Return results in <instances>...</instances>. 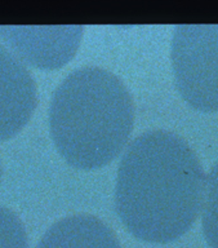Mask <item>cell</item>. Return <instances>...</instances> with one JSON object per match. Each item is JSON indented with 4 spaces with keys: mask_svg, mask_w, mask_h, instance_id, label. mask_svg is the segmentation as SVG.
<instances>
[{
    "mask_svg": "<svg viewBox=\"0 0 218 248\" xmlns=\"http://www.w3.org/2000/svg\"><path fill=\"white\" fill-rule=\"evenodd\" d=\"M205 181L198 156L181 137L168 131L145 132L121 156L115 209L136 238L169 243L198 218Z\"/></svg>",
    "mask_w": 218,
    "mask_h": 248,
    "instance_id": "cell-1",
    "label": "cell"
},
{
    "mask_svg": "<svg viewBox=\"0 0 218 248\" xmlns=\"http://www.w3.org/2000/svg\"><path fill=\"white\" fill-rule=\"evenodd\" d=\"M134 124L132 96L121 80L101 67L70 73L53 93L49 129L57 150L70 166H107L128 142Z\"/></svg>",
    "mask_w": 218,
    "mask_h": 248,
    "instance_id": "cell-2",
    "label": "cell"
},
{
    "mask_svg": "<svg viewBox=\"0 0 218 248\" xmlns=\"http://www.w3.org/2000/svg\"><path fill=\"white\" fill-rule=\"evenodd\" d=\"M172 62L183 100L199 111H218V25L175 26Z\"/></svg>",
    "mask_w": 218,
    "mask_h": 248,
    "instance_id": "cell-3",
    "label": "cell"
},
{
    "mask_svg": "<svg viewBox=\"0 0 218 248\" xmlns=\"http://www.w3.org/2000/svg\"><path fill=\"white\" fill-rule=\"evenodd\" d=\"M83 26H0V38L22 63L58 69L74 57Z\"/></svg>",
    "mask_w": 218,
    "mask_h": 248,
    "instance_id": "cell-4",
    "label": "cell"
},
{
    "mask_svg": "<svg viewBox=\"0 0 218 248\" xmlns=\"http://www.w3.org/2000/svg\"><path fill=\"white\" fill-rule=\"evenodd\" d=\"M36 108V87L26 66L0 44V141L15 137Z\"/></svg>",
    "mask_w": 218,
    "mask_h": 248,
    "instance_id": "cell-5",
    "label": "cell"
},
{
    "mask_svg": "<svg viewBox=\"0 0 218 248\" xmlns=\"http://www.w3.org/2000/svg\"><path fill=\"white\" fill-rule=\"evenodd\" d=\"M38 248H121L115 232L90 215L65 217L48 229Z\"/></svg>",
    "mask_w": 218,
    "mask_h": 248,
    "instance_id": "cell-6",
    "label": "cell"
},
{
    "mask_svg": "<svg viewBox=\"0 0 218 248\" xmlns=\"http://www.w3.org/2000/svg\"><path fill=\"white\" fill-rule=\"evenodd\" d=\"M202 209L204 236L210 248H218V163L206 177Z\"/></svg>",
    "mask_w": 218,
    "mask_h": 248,
    "instance_id": "cell-7",
    "label": "cell"
},
{
    "mask_svg": "<svg viewBox=\"0 0 218 248\" xmlns=\"http://www.w3.org/2000/svg\"><path fill=\"white\" fill-rule=\"evenodd\" d=\"M0 248H29L28 234L16 213L0 205Z\"/></svg>",
    "mask_w": 218,
    "mask_h": 248,
    "instance_id": "cell-8",
    "label": "cell"
},
{
    "mask_svg": "<svg viewBox=\"0 0 218 248\" xmlns=\"http://www.w3.org/2000/svg\"><path fill=\"white\" fill-rule=\"evenodd\" d=\"M0 176H1V167H0Z\"/></svg>",
    "mask_w": 218,
    "mask_h": 248,
    "instance_id": "cell-9",
    "label": "cell"
}]
</instances>
